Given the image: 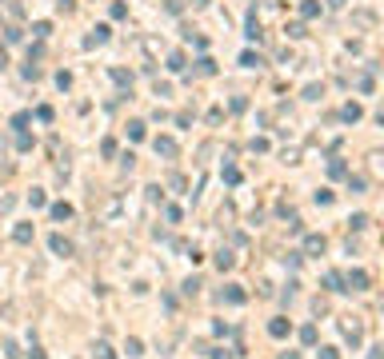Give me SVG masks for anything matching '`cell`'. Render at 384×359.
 <instances>
[{
	"label": "cell",
	"mask_w": 384,
	"mask_h": 359,
	"mask_svg": "<svg viewBox=\"0 0 384 359\" xmlns=\"http://www.w3.org/2000/svg\"><path fill=\"white\" fill-rule=\"evenodd\" d=\"M4 64H8V56H4V48H0V68H4Z\"/></svg>",
	"instance_id": "1"
}]
</instances>
